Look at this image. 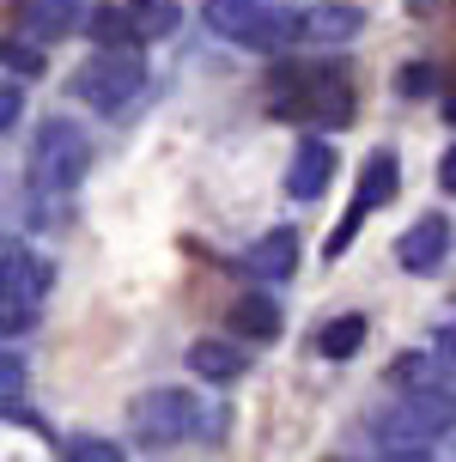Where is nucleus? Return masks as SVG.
Returning <instances> with one entry per match:
<instances>
[{
  "label": "nucleus",
  "instance_id": "1",
  "mask_svg": "<svg viewBox=\"0 0 456 462\" xmlns=\"http://www.w3.org/2000/svg\"><path fill=\"white\" fill-rule=\"evenodd\" d=\"M86 164H91V146H86V134H79V122L49 116L43 128H37V140H31V164H24L31 208H37L43 226H55V219L68 213L73 189H79V177H86Z\"/></svg>",
  "mask_w": 456,
  "mask_h": 462
},
{
  "label": "nucleus",
  "instance_id": "2",
  "mask_svg": "<svg viewBox=\"0 0 456 462\" xmlns=\"http://www.w3.org/2000/svg\"><path fill=\"white\" fill-rule=\"evenodd\" d=\"M207 426H213V414L201 408V395L182 390V383H164V390H146L128 402V432L146 450H171L182 439H213Z\"/></svg>",
  "mask_w": 456,
  "mask_h": 462
},
{
  "label": "nucleus",
  "instance_id": "3",
  "mask_svg": "<svg viewBox=\"0 0 456 462\" xmlns=\"http://www.w3.org/2000/svg\"><path fill=\"white\" fill-rule=\"evenodd\" d=\"M207 24L256 55H286L298 43V13L280 0H207Z\"/></svg>",
  "mask_w": 456,
  "mask_h": 462
},
{
  "label": "nucleus",
  "instance_id": "4",
  "mask_svg": "<svg viewBox=\"0 0 456 462\" xmlns=\"http://www.w3.org/2000/svg\"><path fill=\"white\" fill-rule=\"evenodd\" d=\"M55 268L24 237H0V335H24L43 310Z\"/></svg>",
  "mask_w": 456,
  "mask_h": 462
},
{
  "label": "nucleus",
  "instance_id": "5",
  "mask_svg": "<svg viewBox=\"0 0 456 462\" xmlns=\"http://www.w3.org/2000/svg\"><path fill=\"white\" fill-rule=\"evenodd\" d=\"M268 110L286 122H322V128H341L353 116V97L335 73L322 68H280L268 79Z\"/></svg>",
  "mask_w": 456,
  "mask_h": 462
},
{
  "label": "nucleus",
  "instance_id": "6",
  "mask_svg": "<svg viewBox=\"0 0 456 462\" xmlns=\"http://www.w3.org/2000/svg\"><path fill=\"white\" fill-rule=\"evenodd\" d=\"M140 86H146V55L140 49H98L86 68L73 73L79 104H91V110H104V116H122L140 97Z\"/></svg>",
  "mask_w": 456,
  "mask_h": 462
},
{
  "label": "nucleus",
  "instance_id": "7",
  "mask_svg": "<svg viewBox=\"0 0 456 462\" xmlns=\"http://www.w3.org/2000/svg\"><path fill=\"white\" fill-rule=\"evenodd\" d=\"M396 189H402V164H396V152H389V146H377V152L365 159V171H359V195H353V208L341 213V226H335V237H329V244H322V255L335 262V255L353 250V237H359L365 213L389 208V201H396Z\"/></svg>",
  "mask_w": 456,
  "mask_h": 462
},
{
  "label": "nucleus",
  "instance_id": "8",
  "mask_svg": "<svg viewBox=\"0 0 456 462\" xmlns=\"http://www.w3.org/2000/svg\"><path fill=\"white\" fill-rule=\"evenodd\" d=\"M396 262L408 274H438L451 262V219L444 213H420L402 237H396Z\"/></svg>",
  "mask_w": 456,
  "mask_h": 462
},
{
  "label": "nucleus",
  "instance_id": "9",
  "mask_svg": "<svg viewBox=\"0 0 456 462\" xmlns=\"http://www.w3.org/2000/svg\"><path fill=\"white\" fill-rule=\"evenodd\" d=\"M365 31L359 6H341V0H322L311 13H298V43H317V49H341Z\"/></svg>",
  "mask_w": 456,
  "mask_h": 462
},
{
  "label": "nucleus",
  "instance_id": "10",
  "mask_svg": "<svg viewBox=\"0 0 456 462\" xmlns=\"http://www.w3.org/2000/svg\"><path fill=\"white\" fill-rule=\"evenodd\" d=\"M396 414H402V420L414 426V432H420V439L433 444V439H444V432L456 426V402H451L444 390H438V383H420V390H402Z\"/></svg>",
  "mask_w": 456,
  "mask_h": 462
},
{
  "label": "nucleus",
  "instance_id": "11",
  "mask_svg": "<svg viewBox=\"0 0 456 462\" xmlns=\"http://www.w3.org/2000/svg\"><path fill=\"white\" fill-rule=\"evenodd\" d=\"M237 262H244V274H250V280H286L298 268V231L293 226H274L268 237H256Z\"/></svg>",
  "mask_w": 456,
  "mask_h": 462
},
{
  "label": "nucleus",
  "instance_id": "12",
  "mask_svg": "<svg viewBox=\"0 0 456 462\" xmlns=\"http://www.w3.org/2000/svg\"><path fill=\"white\" fill-rule=\"evenodd\" d=\"M329 177H335V140H304L298 146V159H293V171H286V195L293 201H317L322 189H329Z\"/></svg>",
  "mask_w": 456,
  "mask_h": 462
},
{
  "label": "nucleus",
  "instance_id": "13",
  "mask_svg": "<svg viewBox=\"0 0 456 462\" xmlns=\"http://www.w3.org/2000/svg\"><path fill=\"white\" fill-rule=\"evenodd\" d=\"M371 444H377V462H433V444L420 439L396 408H384L371 420Z\"/></svg>",
  "mask_w": 456,
  "mask_h": 462
},
{
  "label": "nucleus",
  "instance_id": "14",
  "mask_svg": "<svg viewBox=\"0 0 456 462\" xmlns=\"http://www.w3.org/2000/svg\"><path fill=\"white\" fill-rule=\"evenodd\" d=\"M189 371L207 377V383H231V377L250 371V353H244L237 341H195L189 346Z\"/></svg>",
  "mask_w": 456,
  "mask_h": 462
},
{
  "label": "nucleus",
  "instance_id": "15",
  "mask_svg": "<svg viewBox=\"0 0 456 462\" xmlns=\"http://www.w3.org/2000/svg\"><path fill=\"white\" fill-rule=\"evenodd\" d=\"M226 328L244 335V341H274V335H280V304H274L268 292H244V299L226 310Z\"/></svg>",
  "mask_w": 456,
  "mask_h": 462
},
{
  "label": "nucleus",
  "instance_id": "16",
  "mask_svg": "<svg viewBox=\"0 0 456 462\" xmlns=\"http://www.w3.org/2000/svg\"><path fill=\"white\" fill-rule=\"evenodd\" d=\"M86 13H91L86 0H24V24H31V37H43V43L68 37V31H79V19H86Z\"/></svg>",
  "mask_w": 456,
  "mask_h": 462
},
{
  "label": "nucleus",
  "instance_id": "17",
  "mask_svg": "<svg viewBox=\"0 0 456 462\" xmlns=\"http://www.w3.org/2000/svg\"><path fill=\"white\" fill-rule=\"evenodd\" d=\"M122 13H128V24H135V43H159V37H171L182 24V6L177 0H116Z\"/></svg>",
  "mask_w": 456,
  "mask_h": 462
},
{
  "label": "nucleus",
  "instance_id": "18",
  "mask_svg": "<svg viewBox=\"0 0 456 462\" xmlns=\"http://www.w3.org/2000/svg\"><path fill=\"white\" fill-rule=\"evenodd\" d=\"M359 346H365V317H359V310H347V317H335V323H322V335H317L322 359H353Z\"/></svg>",
  "mask_w": 456,
  "mask_h": 462
},
{
  "label": "nucleus",
  "instance_id": "19",
  "mask_svg": "<svg viewBox=\"0 0 456 462\" xmlns=\"http://www.w3.org/2000/svg\"><path fill=\"white\" fill-rule=\"evenodd\" d=\"M86 31H91V43H104V49H135V24H128L122 6H91Z\"/></svg>",
  "mask_w": 456,
  "mask_h": 462
},
{
  "label": "nucleus",
  "instance_id": "20",
  "mask_svg": "<svg viewBox=\"0 0 456 462\" xmlns=\"http://www.w3.org/2000/svg\"><path fill=\"white\" fill-rule=\"evenodd\" d=\"M24 383H31V371H24V359H19V353H0V414H19Z\"/></svg>",
  "mask_w": 456,
  "mask_h": 462
},
{
  "label": "nucleus",
  "instance_id": "21",
  "mask_svg": "<svg viewBox=\"0 0 456 462\" xmlns=\"http://www.w3.org/2000/svg\"><path fill=\"white\" fill-rule=\"evenodd\" d=\"M68 462H128V457H122V444H116V439H98V432H79V439L68 444Z\"/></svg>",
  "mask_w": 456,
  "mask_h": 462
},
{
  "label": "nucleus",
  "instance_id": "22",
  "mask_svg": "<svg viewBox=\"0 0 456 462\" xmlns=\"http://www.w3.org/2000/svg\"><path fill=\"white\" fill-rule=\"evenodd\" d=\"M0 61L13 73H43V55L37 49H19V43H6V37H0Z\"/></svg>",
  "mask_w": 456,
  "mask_h": 462
},
{
  "label": "nucleus",
  "instance_id": "23",
  "mask_svg": "<svg viewBox=\"0 0 456 462\" xmlns=\"http://www.w3.org/2000/svg\"><path fill=\"white\" fill-rule=\"evenodd\" d=\"M396 86H402V97H420V92H433V86H438V73L426 68V61H414V68H402Z\"/></svg>",
  "mask_w": 456,
  "mask_h": 462
},
{
  "label": "nucleus",
  "instance_id": "24",
  "mask_svg": "<svg viewBox=\"0 0 456 462\" xmlns=\"http://www.w3.org/2000/svg\"><path fill=\"white\" fill-rule=\"evenodd\" d=\"M19 110H24V92L13 86V79H0V134H6V128L19 122Z\"/></svg>",
  "mask_w": 456,
  "mask_h": 462
},
{
  "label": "nucleus",
  "instance_id": "25",
  "mask_svg": "<svg viewBox=\"0 0 456 462\" xmlns=\"http://www.w3.org/2000/svg\"><path fill=\"white\" fill-rule=\"evenodd\" d=\"M438 189H444V195H456V146L438 159Z\"/></svg>",
  "mask_w": 456,
  "mask_h": 462
},
{
  "label": "nucleus",
  "instance_id": "26",
  "mask_svg": "<svg viewBox=\"0 0 456 462\" xmlns=\"http://www.w3.org/2000/svg\"><path fill=\"white\" fill-rule=\"evenodd\" d=\"M444 122H456V92H451V97H444Z\"/></svg>",
  "mask_w": 456,
  "mask_h": 462
},
{
  "label": "nucleus",
  "instance_id": "27",
  "mask_svg": "<svg viewBox=\"0 0 456 462\" xmlns=\"http://www.w3.org/2000/svg\"><path fill=\"white\" fill-rule=\"evenodd\" d=\"M335 462H341V457H335Z\"/></svg>",
  "mask_w": 456,
  "mask_h": 462
}]
</instances>
